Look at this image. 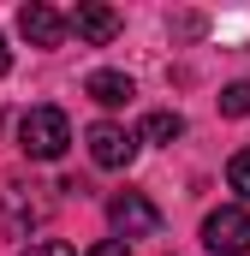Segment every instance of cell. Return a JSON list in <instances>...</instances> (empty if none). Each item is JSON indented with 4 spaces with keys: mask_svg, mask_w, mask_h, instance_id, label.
Masks as SVG:
<instances>
[{
    "mask_svg": "<svg viewBox=\"0 0 250 256\" xmlns=\"http://www.w3.org/2000/svg\"><path fill=\"white\" fill-rule=\"evenodd\" d=\"M66 143H72V120H66L60 108H30L18 120V149L30 161H60Z\"/></svg>",
    "mask_w": 250,
    "mask_h": 256,
    "instance_id": "cell-1",
    "label": "cell"
},
{
    "mask_svg": "<svg viewBox=\"0 0 250 256\" xmlns=\"http://www.w3.org/2000/svg\"><path fill=\"white\" fill-rule=\"evenodd\" d=\"M108 220H114V232H125V238H149V232H161V208H155L143 191H120L114 202H108Z\"/></svg>",
    "mask_w": 250,
    "mask_h": 256,
    "instance_id": "cell-2",
    "label": "cell"
},
{
    "mask_svg": "<svg viewBox=\"0 0 250 256\" xmlns=\"http://www.w3.org/2000/svg\"><path fill=\"white\" fill-rule=\"evenodd\" d=\"M202 244L214 256H244L250 250V214L244 208H214L202 220Z\"/></svg>",
    "mask_w": 250,
    "mask_h": 256,
    "instance_id": "cell-3",
    "label": "cell"
},
{
    "mask_svg": "<svg viewBox=\"0 0 250 256\" xmlns=\"http://www.w3.org/2000/svg\"><path fill=\"white\" fill-rule=\"evenodd\" d=\"M90 161L96 167H131L137 161V137L125 126H114V120H96L90 126Z\"/></svg>",
    "mask_w": 250,
    "mask_h": 256,
    "instance_id": "cell-4",
    "label": "cell"
},
{
    "mask_svg": "<svg viewBox=\"0 0 250 256\" xmlns=\"http://www.w3.org/2000/svg\"><path fill=\"white\" fill-rule=\"evenodd\" d=\"M18 30H24L30 48H60L66 30H72V18H60V12L42 6V0H30V6H18Z\"/></svg>",
    "mask_w": 250,
    "mask_h": 256,
    "instance_id": "cell-5",
    "label": "cell"
},
{
    "mask_svg": "<svg viewBox=\"0 0 250 256\" xmlns=\"http://www.w3.org/2000/svg\"><path fill=\"white\" fill-rule=\"evenodd\" d=\"M72 30H78V42L108 48V42L120 36V12H114V6H102V0H90V6H78V12H72Z\"/></svg>",
    "mask_w": 250,
    "mask_h": 256,
    "instance_id": "cell-6",
    "label": "cell"
},
{
    "mask_svg": "<svg viewBox=\"0 0 250 256\" xmlns=\"http://www.w3.org/2000/svg\"><path fill=\"white\" fill-rule=\"evenodd\" d=\"M30 191H36V185H30ZM30 191H24V185H6V191H0V208H6V226H12V232L36 226V220L48 214V202H42V196H30Z\"/></svg>",
    "mask_w": 250,
    "mask_h": 256,
    "instance_id": "cell-7",
    "label": "cell"
},
{
    "mask_svg": "<svg viewBox=\"0 0 250 256\" xmlns=\"http://www.w3.org/2000/svg\"><path fill=\"white\" fill-rule=\"evenodd\" d=\"M84 96L102 102V108H125V102L137 96V84H131L125 72H90V78H84Z\"/></svg>",
    "mask_w": 250,
    "mask_h": 256,
    "instance_id": "cell-8",
    "label": "cell"
},
{
    "mask_svg": "<svg viewBox=\"0 0 250 256\" xmlns=\"http://www.w3.org/2000/svg\"><path fill=\"white\" fill-rule=\"evenodd\" d=\"M179 137H185V120H179V114H167V108L143 120V143H179Z\"/></svg>",
    "mask_w": 250,
    "mask_h": 256,
    "instance_id": "cell-9",
    "label": "cell"
},
{
    "mask_svg": "<svg viewBox=\"0 0 250 256\" xmlns=\"http://www.w3.org/2000/svg\"><path fill=\"white\" fill-rule=\"evenodd\" d=\"M220 114H226V120H244L250 114V84H226V90H220Z\"/></svg>",
    "mask_w": 250,
    "mask_h": 256,
    "instance_id": "cell-10",
    "label": "cell"
},
{
    "mask_svg": "<svg viewBox=\"0 0 250 256\" xmlns=\"http://www.w3.org/2000/svg\"><path fill=\"white\" fill-rule=\"evenodd\" d=\"M226 185H232V191L250 202V149H238V155L226 161Z\"/></svg>",
    "mask_w": 250,
    "mask_h": 256,
    "instance_id": "cell-11",
    "label": "cell"
},
{
    "mask_svg": "<svg viewBox=\"0 0 250 256\" xmlns=\"http://www.w3.org/2000/svg\"><path fill=\"white\" fill-rule=\"evenodd\" d=\"M24 256H78V250H72L66 238H36V244H30Z\"/></svg>",
    "mask_w": 250,
    "mask_h": 256,
    "instance_id": "cell-12",
    "label": "cell"
},
{
    "mask_svg": "<svg viewBox=\"0 0 250 256\" xmlns=\"http://www.w3.org/2000/svg\"><path fill=\"white\" fill-rule=\"evenodd\" d=\"M90 256H131V244H120V238H102V244H96Z\"/></svg>",
    "mask_w": 250,
    "mask_h": 256,
    "instance_id": "cell-13",
    "label": "cell"
},
{
    "mask_svg": "<svg viewBox=\"0 0 250 256\" xmlns=\"http://www.w3.org/2000/svg\"><path fill=\"white\" fill-rule=\"evenodd\" d=\"M12 72V48H6V36H0V78Z\"/></svg>",
    "mask_w": 250,
    "mask_h": 256,
    "instance_id": "cell-14",
    "label": "cell"
}]
</instances>
